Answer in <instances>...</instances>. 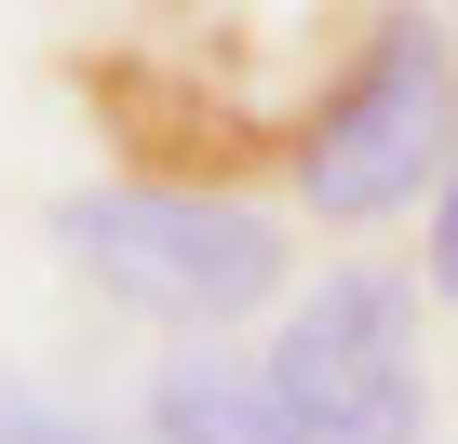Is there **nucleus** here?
I'll return each instance as SVG.
<instances>
[{
	"label": "nucleus",
	"instance_id": "39448f33",
	"mask_svg": "<svg viewBox=\"0 0 458 444\" xmlns=\"http://www.w3.org/2000/svg\"><path fill=\"white\" fill-rule=\"evenodd\" d=\"M0 444H108V417H81V404H55L0 364Z\"/></svg>",
	"mask_w": 458,
	"mask_h": 444
},
{
	"label": "nucleus",
	"instance_id": "423d86ee",
	"mask_svg": "<svg viewBox=\"0 0 458 444\" xmlns=\"http://www.w3.org/2000/svg\"><path fill=\"white\" fill-rule=\"evenodd\" d=\"M418 270H431V297L458 310V175L431 188V230H418Z\"/></svg>",
	"mask_w": 458,
	"mask_h": 444
},
{
	"label": "nucleus",
	"instance_id": "7ed1b4c3",
	"mask_svg": "<svg viewBox=\"0 0 458 444\" xmlns=\"http://www.w3.org/2000/svg\"><path fill=\"white\" fill-rule=\"evenodd\" d=\"M284 417L310 444H418L431 431V377H418V283L377 256L310 270V297L284 310V337L257 350Z\"/></svg>",
	"mask_w": 458,
	"mask_h": 444
},
{
	"label": "nucleus",
	"instance_id": "f03ea898",
	"mask_svg": "<svg viewBox=\"0 0 458 444\" xmlns=\"http://www.w3.org/2000/svg\"><path fill=\"white\" fill-rule=\"evenodd\" d=\"M55 243H68L122 310H148V323H175V337H216V323L270 310V297H284V256H297L257 202H229V188H202V175L68 188V202H55Z\"/></svg>",
	"mask_w": 458,
	"mask_h": 444
},
{
	"label": "nucleus",
	"instance_id": "20e7f679",
	"mask_svg": "<svg viewBox=\"0 0 458 444\" xmlns=\"http://www.w3.org/2000/svg\"><path fill=\"white\" fill-rule=\"evenodd\" d=\"M148 444H310L270 390V364L243 350H162L148 377Z\"/></svg>",
	"mask_w": 458,
	"mask_h": 444
},
{
	"label": "nucleus",
	"instance_id": "f257e3e1",
	"mask_svg": "<svg viewBox=\"0 0 458 444\" xmlns=\"http://www.w3.org/2000/svg\"><path fill=\"white\" fill-rule=\"evenodd\" d=\"M445 175H458V41L418 14V0H391V14H364V41L324 68V95L297 108L284 188L324 215V230H377V215H404Z\"/></svg>",
	"mask_w": 458,
	"mask_h": 444
}]
</instances>
